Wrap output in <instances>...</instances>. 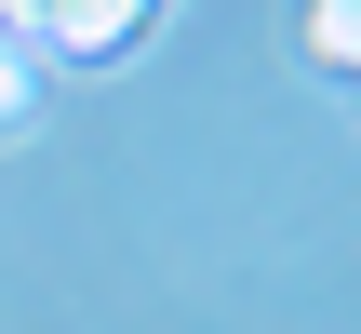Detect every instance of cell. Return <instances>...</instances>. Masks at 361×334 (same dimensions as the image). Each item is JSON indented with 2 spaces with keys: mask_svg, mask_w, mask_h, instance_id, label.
<instances>
[{
  "mask_svg": "<svg viewBox=\"0 0 361 334\" xmlns=\"http://www.w3.org/2000/svg\"><path fill=\"white\" fill-rule=\"evenodd\" d=\"M308 54L335 80H361V0H308Z\"/></svg>",
  "mask_w": 361,
  "mask_h": 334,
  "instance_id": "cell-1",
  "label": "cell"
},
{
  "mask_svg": "<svg viewBox=\"0 0 361 334\" xmlns=\"http://www.w3.org/2000/svg\"><path fill=\"white\" fill-rule=\"evenodd\" d=\"M27 94H40V67H27V54L0 40V120H27Z\"/></svg>",
  "mask_w": 361,
  "mask_h": 334,
  "instance_id": "cell-2",
  "label": "cell"
}]
</instances>
